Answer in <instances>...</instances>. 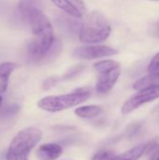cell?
<instances>
[{
	"mask_svg": "<svg viewBox=\"0 0 159 160\" xmlns=\"http://www.w3.org/2000/svg\"><path fill=\"white\" fill-rule=\"evenodd\" d=\"M25 22L30 25L33 33V38L27 45V59L32 63L41 62L56 52L59 45L54 43L52 23L40 8L33 11Z\"/></svg>",
	"mask_w": 159,
	"mask_h": 160,
	"instance_id": "6da1fadb",
	"label": "cell"
},
{
	"mask_svg": "<svg viewBox=\"0 0 159 160\" xmlns=\"http://www.w3.org/2000/svg\"><path fill=\"white\" fill-rule=\"evenodd\" d=\"M42 138V133L36 128H25L19 131L9 143L6 153L7 160H28L32 150Z\"/></svg>",
	"mask_w": 159,
	"mask_h": 160,
	"instance_id": "7a4b0ae2",
	"label": "cell"
},
{
	"mask_svg": "<svg viewBox=\"0 0 159 160\" xmlns=\"http://www.w3.org/2000/svg\"><path fill=\"white\" fill-rule=\"evenodd\" d=\"M112 31V27L99 11H92L86 15L80 26V39L88 44L100 43L105 41Z\"/></svg>",
	"mask_w": 159,
	"mask_h": 160,
	"instance_id": "3957f363",
	"label": "cell"
},
{
	"mask_svg": "<svg viewBox=\"0 0 159 160\" xmlns=\"http://www.w3.org/2000/svg\"><path fill=\"white\" fill-rule=\"evenodd\" d=\"M91 95L92 91L89 88H78L69 94L45 97L37 102V106L43 111L57 112L82 104L86 101Z\"/></svg>",
	"mask_w": 159,
	"mask_h": 160,
	"instance_id": "277c9868",
	"label": "cell"
},
{
	"mask_svg": "<svg viewBox=\"0 0 159 160\" xmlns=\"http://www.w3.org/2000/svg\"><path fill=\"white\" fill-rule=\"evenodd\" d=\"M94 68L99 73V78L96 85L97 93L106 94L110 92L121 74L120 64L113 60H105L96 63Z\"/></svg>",
	"mask_w": 159,
	"mask_h": 160,
	"instance_id": "5b68a950",
	"label": "cell"
},
{
	"mask_svg": "<svg viewBox=\"0 0 159 160\" xmlns=\"http://www.w3.org/2000/svg\"><path fill=\"white\" fill-rule=\"evenodd\" d=\"M159 98V87L146 88L142 90H139L138 93L129 98L123 105L121 112L123 114H128L133 111L137 110L139 107L152 102Z\"/></svg>",
	"mask_w": 159,
	"mask_h": 160,
	"instance_id": "8992f818",
	"label": "cell"
},
{
	"mask_svg": "<svg viewBox=\"0 0 159 160\" xmlns=\"http://www.w3.org/2000/svg\"><path fill=\"white\" fill-rule=\"evenodd\" d=\"M117 52V51L113 48L104 46V45H87L77 48L73 55L78 59L91 60L97 59L106 56L113 55Z\"/></svg>",
	"mask_w": 159,
	"mask_h": 160,
	"instance_id": "52a82bcc",
	"label": "cell"
},
{
	"mask_svg": "<svg viewBox=\"0 0 159 160\" xmlns=\"http://www.w3.org/2000/svg\"><path fill=\"white\" fill-rule=\"evenodd\" d=\"M57 8L67 15L81 18L86 12L85 4L82 0H51Z\"/></svg>",
	"mask_w": 159,
	"mask_h": 160,
	"instance_id": "ba28073f",
	"label": "cell"
},
{
	"mask_svg": "<svg viewBox=\"0 0 159 160\" xmlns=\"http://www.w3.org/2000/svg\"><path fill=\"white\" fill-rule=\"evenodd\" d=\"M63 154V148L57 143L42 144L37 152L39 160H56Z\"/></svg>",
	"mask_w": 159,
	"mask_h": 160,
	"instance_id": "9c48e42d",
	"label": "cell"
},
{
	"mask_svg": "<svg viewBox=\"0 0 159 160\" xmlns=\"http://www.w3.org/2000/svg\"><path fill=\"white\" fill-rule=\"evenodd\" d=\"M41 7L40 0H20L17 6L18 14L22 22H26L29 15Z\"/></svg>",
	"mask_w": 159,
	"mask_h": 160,
	"instance_id": "30bf717a",
	"label": "cell"
},
{
	"mask_svg": "<svg viewBox=\"0 0 159 160\" xmlns=\"http://www.w3.org/2000/svg\"><path fill=\"white\" fill-rule=\"evenodd\" d=\"M149 143H141L133 148L129 149L128 151L116 156L113 160H139L147 151Z\"/></svg>",
	"mask_w": 159,
	"mask_h": 160,
	"instance_id": "8fae6325",
	"label": "cell"
},
{
	"mask_svg": "<svg viewBox=\"0 0 159 160\" xmlns=\"http://www.w3.org/2000/svg\"><path fill=\"white\" fill-rule=\"evenodd\" d=\"M16 68L17 65L11 62H5L0 64V93L1 94L6 92L8 85L9 76Z\"/></svg>",
	"mask_w": 159,
	"mask_h": 160,
	"instance_id": "7c38bea8",
	"label": "cell"
},
{
	"mask_svg": "<svg viewBox=\"0 0 159 160\" xmlns=\"http://www.w3.org/2000/svg\"><path fill=\"white\" fill-rule=\"evenodd\" d=\"M152 87H159V73H150L149 75L139 79L133 84V88L138 91Z\"/></svg>",
	"mask_w": 159,
	"mask_h": 160,
	"instance_id": "4fadbf2b",
	"label": "cell"
},
{
	"mask_svg": "<svg viewBox=\"0 0 159 160\" xmlns=\"http://www.w3.org/2000/svg\"><path fill=\"white\" fill-rule=\"evenodd\" d=\"M74 112L80 118H94L102 112V108L97 105H87L77 108Z\"/></svg>",
	"mask_w": 159,
	"mask_h": 160,
	"instance_id": "5bb4252c",
	"label": "cell"
},
{
	"mask_svg": "<svg viewBox=\"0 0 159 160\" xmlns=\"http://www.w3.org/2000/svg\"><path fill=\"white\" fill-rule=\"evenodd\" d=\"M20 111V107L17 104L9 105L6 108H4L2 111H0V118H10L14 115H16Z\"/></svg>",
	"mask_w": 159,
	"mask_h": 160,
	"instance_id": "9a60e30c",
	"label": "cell"
},
{
	"mask_svg": "<svg viewBox=\"0 0 159 160\" xmlns=\"http://www.w3.org/2000/svg\"><path fill=\"white\" fill-rule=\"evenodd\" d=\"M57 22L60 24V26H62L66 31H74L75 28H77V23L75 24V22H72L70 19L67 17L60 16Z\"/></svg>",
	"mask_w": 159,
	"mask_h": 160,
	"instance_id": "2e32d148",
	"label": "cell"
},
{
	"mask_svg": "<svg viewBox=\"0 0 159 160\" xmlns=\"http://www.w3.org/2000/svg\"><path fill=\"white\" fill-rule=\"evenodd\" d=\"M115 156L111 151H101L96 154L92 160H113Z\"/></svg>",
	"mask_w": 159,
	"mask_h": 160,
	"instance_id": "e0dca14e",
	"label": "cell"
},
{
	"mask_svg": "<svg viewBox=\"0 0 159 160\" xmlns=\"http://www.w3.org/2000/svg\"><path fill=\"white\" fill-rule=\"evenodd\" d=\"M148 71L150 73H159V52L151 60L148 66Z\"/></svg>",
	"mask_w": 159,
	"mask_h": 160,
	"instance_id": "ac0fdd59",
	"label": "cell"
},
{
	"mask_svg": "<svg viewBox=\"0 0 159 160\" xmlns=\"http://www.w3.org/2000/svg\"><path fill=\"white\" fill-rule=\"evenodd\" d=\"M2 101H3V99H2V97H1V93H0V108H1V105H2Z\"/></svg>",
	"mask_w": 159,
	"mask_h": 160,
	"instance_id": "d6986e66",
	"label": "cell"
},
{
	"mask_svg": "<svg viewBox=\"0 0 159 160\" xmlns=\"http://www.w3.org/2000/svg\"><path fill=\"white\" fill-rule=\"evenodd\" d=\"M157 160H159V156H158V158H157Z\"/></svg>",
	"mask_w": 159,
	"mask_h": 160,
	"instance_id": "ffe728a7",
	"label": "cell"
}]
</instances>
